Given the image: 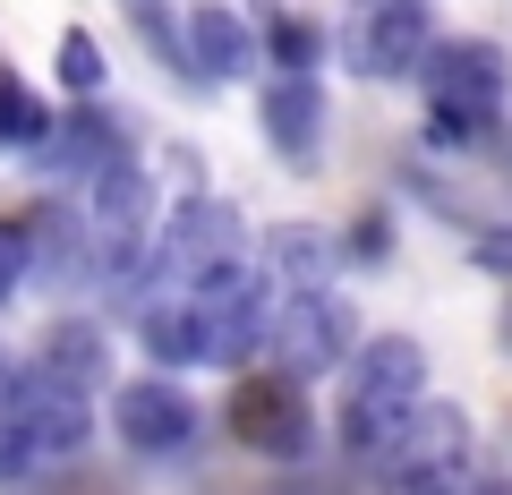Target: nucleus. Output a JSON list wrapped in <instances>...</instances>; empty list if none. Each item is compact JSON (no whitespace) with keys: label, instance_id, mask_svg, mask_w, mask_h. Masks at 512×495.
Instances as JSON below:
<instances>
[{"label":"nucleus","instance_id":"obj_4","mask_svg":"<svg viewBox=\"0 0 512 495\" xmlns=\"http://www.w3.org/2000/svg\"><path fill=\"white\" fill-rule=\"evenodd\" d=\"M342 52L359 77H427L436 18H427V0H359L342 26Z\"/></svg>","mask_w":512,"mask_h":495},{"label":"nucleus","instance_id":"obj_18","mask_svg":"<svg viewBox=\"0 0 512 495\" xmlns=\"http://www.w3.org/2000/svg\"><path fill=\"white\" fill-rule=\"evenodd\" d=\"M274 60H282V77H308V60H316V26H308V18H274Z\"/></svg>","mask_w":512,"mask_h":495},{"label":"nucleus","instance_id":"obj_14","mask_svg":"<svg viewBox=\"0 0 512 495\" xmlns=\"http://www.w3.org/2000/svg\"><path fill=\"white\" fill-rule=\"evenodd\" d=\"M43 376H60V385H77V393H94L103 385V333L94 325H52V342H43Z\"/></svg>","mask_w":512,"mask_h":495},{"label":"nucleus","instance_id":"obj_12","mask_svg":"<svg viewBox=\"0 0 512 495\" xmlns=\"http://www.w3.org/2000/svg\"><path fill=\"white\" fill-rule=\"evenodd\" d=\"M188 69H197V77H239V69H256L248 18H231V9H197V18H188Z\"/></svg>","mask_w":512,"mask_h":495},{"label":"nucleus","instance_id":"obj_21","mask_svg":"<svg viewBox=\"0 0 512 495\" xmlns=\"http://www.w3.org/2000/svg\"><path fill=\"white\" fill-rule=\"evenodd\" d=\"M504 350H512V308H504Z\"/></svg>","mask_w":512,"mask_h":495},{"label":"nucleus","instance_id":"obj_9","mask_svg":"<svg viewBox=\"0 0 512 495\" xmlns=\"http://www.w3.org/2000/svg\"><path fill=\"white\" fill-rule=\"evenodd\" d=\"M333 274H342L333 231H316V222H274V231H265V282H274L282 299L333 291Z\"/></svg>","mask_w":512,"mask_h":495},{"label":"nucleus","instance_id":"obj_2","mask_svg":"<svg viewBox=\"0 0 512 495\" xmlns=\"http://www.w3.org/2000/svg\"><path fill=\"white\" fill-rule=\"evenodd\" d=\"M376 470H384V495H444L453 478H470V419L453 402H419Z\"/></svg>","mask_w":512,"mask_h":495},{"label":"nucleus","instance_id":"obj_15","mask_svg":"<svg viewBox=\"0 0 512 495\" xmlns=\"http://www.w3.org/2000/svg\"><path fill=\"white\" fill-rule=\"evenodd\" d=\"M0 146H52V111H43V94H26L18 77H0Z\"/></svg>","mask_w":512,"mask_h":495},{"label":"nucleus","instance_id":"obj_19","mask_svg":"<svg viewBox=\"0 0 512 495\" xmlns=\"http://www.w3.org/2000/svg\"><path fill=\"white\" fill-rule=\"evenodd\" d=\"M470 265H478V274H504V282H512V222H495V231L470 239Z\"/></svg>","mask_w":512,"mask_h":495},{"label":"nucleus","instance_id":"obj_10","mask_svg":"<svg viewBox=\"0 0 512 495\" xmlns=\"http://www.w3.org/2000/svg\"><path fill=\"white\" fill-rule=\"evenodd\" d=\"M256 120H265L282 163H316V137H325V94H316V77H274L265 103H256Z\"/></svg>","mask_w":512,"mask_h":495},{"label":"nucleus","instance_id":"obj_17","mask_svg":"<svg viewBox=\"0 0 512 495\" xmlns=\"http://www.w3.org/2000/svg\"><path fill=\"white\" fill-rule=\"evenodd\" d=\"M26 274H35V231L26 222H0V308L26 291Z\"/></svg>","mask_w":512,"mask_h":495},{"label":"nucleus","instance_id":"obj_3","mask_svg":"<svg viewBox=\"0 0 512 495\" xmlns=\"http://www.w3.org/2000/svg\"><path fill=\"white\" fill-rule=\"evenodd\" d=\"M239 248H248V231H239V214H231V205L188 197V205H171V214H163V231H154L146 265L171 282V291H197L205 274L239 265Z\"/></svg>","mask_w":512,"mask_h":495},{"label":"nucleus","instance_id":"obj_20","mask_svg":"<svg viewBox=\"0 0 512 495\" xmlns=\"http://www.w3.org/2000/svg\"><path fill=\"white\" fill-rule=\"evenodd\" d=\"M282 495H342V487H333V478H291Z\"/></svg>","mask_w":512,"mask_h":495},{"label":"nucleus","instance_id":"obj_6","mask_svg":"<svg viewBox=\"0 0 512 495\" xmlns=\"http://www.w3.org/2000/svg\"><path fill=\"white\" fill-rule=\"evenodd\" d=\"M265 350L308 385V376H325V367L359 359V316H350V299H333V291L282 299V308H274V342H265Z\"/></svg>","mask_w":512,"mask_h":495},{"label":"nucleus","instance_id":"obj_16","mask_svg":"<svg viewBox=\"0 0 512 495\" xmlns=\"http://www.w3.org/2000/svg\"><path fill=\"white\" fill-rule=\"evenodd\" d=\"M60 86H69V94H103V43H94L86 26L60 35Z\"/></svg>","mask_w":512,"mask_h":495},{"label":"nucleus","instance_id":"obj_13","mask_svg":"<svg viewBox=\"0 0 512 495\" xmlns=\"http://www.w3.org/2000/svg\"><path fill=\"white\" fill-rule=\"evenodd\" d=\"M43 163H52V171H86V180H94V171L120 163V129H111L103 111H77V120H60V129H52Z\"/></svg>","mask_w":512,"mask_h":495},{"label":"nucleus","instance_id":"obj_7","mask_svg":"<svg viewBox=\"0 0 512 495\" xmlns=\"http://www.w3.org/2000/svg\"><path fill=\"white\" fill-rule=\"evenodd\" d=\"M111 427H120L128 453H180L197 436V402H188L171 376H137V385L111 393Z\"/></svg>","mask_w":512,"mask_h":495},{"label":"nucleus","instance_id":"obj_8","mask_svg":"<svg viewBox=\"0 0 512 495\" xmlns=\"http://www.w3.org/2000/svg\"><path fill=\"white\" fill-rule=\"evenodd\" d=\"M350 393H359V402H384V410H419L427 402V350L410 342V333H376V342H359V359H350Z\"/></svg>","mask_w":512,"mask_h":495},{"label":"nucleus","instance_id":"obj_1","mask_svg":"<svg viewBox=\"0 0 512 495\" xmlns=\"http://www.w3.org/2000/svg\"><path fill=\"white\" fill-rule=\"evenodd\" d=\"M504 103V52L495 43H436L427 60V137L436 146H478Z\"/></svg>","mask_w":512,"mask_h":495},{"label":"nucleus","instance_id":"obj_5","mask_svg":"<svg viewBox=\"0 0 512 495\" xmlns=\"http://www.w3.org/2000/svg\"><path fill=\"white\" fill-rule=\"evenodd\" d=\"M231 436L248 444V453H265V461H308L316 419H308V393H299L291 367H274V376H239V385H231Z\"/></svg>","mask_w":512,"mask_h":495},{"label":"nucleus","instance_id":"obj_11","mask_svg":"<svg viewBox=\"0 0 512 495\" xmlns=\"http://www.w3.org/2000/svg\"><path fill=\"white\" fill-rule=\"evenodd\" d=\"M137 333H146L154 367H197V359H214V333H205V316H197V299H188V291L154 299V308L137 316Z\"/></svg>","mask_w":512,"mask_h":495}]
</instances>
